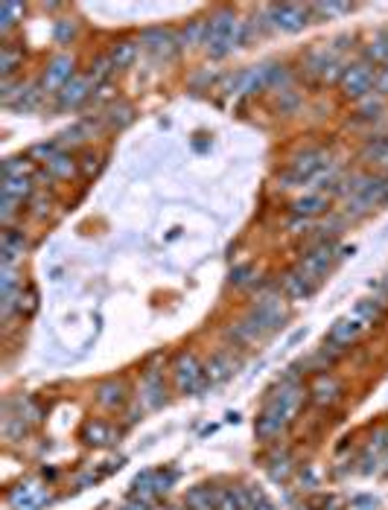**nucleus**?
Listing matches in <instances>:
<instances>
[{"mask_svg":"<svg viewBox=\"0 0 388 510\" xmlns=\"http://www.w3.org/2000/svg\"><path fill=\"white\" fill-rule=\"evenodd\" d=\"M245 38V21L237 18L233 9H219L216 15L207 18V41L204 47L213 59H222L228 55L237 44H242Z\"/></svg>","mask_w":388,"mask_h":510,"instance_id":"1","label":"nucleus"},{"mask_svg":"<svg viewBox=\"0 0 388 510\" xmlns=\"http://www.w3.org/2000/svg\"><path fill=\"white\" fill-rule=\"evenodd\" d=\"M245 321L260 333V338H266L277 327H283V321H286V304H283V297L281 294H263V297H257V304L252 306V313H248Z\"/></svg>","mask_w":388,"mask_h":510,"instance_id":"2","label":"nucleus"},{"mask_svg":"<svg viewBox=\"0 0 388 510\" xmlns=\"http://www.w3.org/2000/svg\"><path fill=\"white\" fill-rule=\"evenodd\" d=\"M173 379H175V388L182 391V394H199L207 385L204 364H199V359L193 356V353H178V356H175V362H173Z\"/></svg>","mask_w":388,"mask_h":510,"instance_id":"3","label":"nucleus"},{"mask_svg":"<svg viewBox=\"0 0 388 510\" xmlns=\"http://www.w3.org/2000/svg\"><path fill=\"white\" fill-rule=\"evenodd\" d=\"M373 76H377V70H373L368 62H356V64H348L342 73V94L348 99H365L371 96L373 91Z\"/></svg>","mask_w":388,"mask_h":510,"instance_id":"4","label":"nucleus"},{"mask_svg":"<svg viewBox=\"0 0 388 510\" xmlns=\"http://www.w3.org/2000/svg\"><path fill=\"white\" fill-rule=\"evenodd\" d=\"M141 44H143V50L155 55V59H173L178 47H182V38L173 30H164V26H146L141 33Z\"/></svg>","mask_w":388,"mask_h":510,"instance_id":"5","label":"nucleus"},{"mask_svg":"<svg viewBox=\"0 0 388 510\" xmlns=\"http://www.w3.org/2000/svg\"><path fill=\"white\" fill-rule=\"evenodd\" d=\"M269 21L274 30H283V33H298L307 26V18H310V6H298V3H281V6H269Z\"/></svg>","mask_w":388,"mask_h":510,"instance_id":"6","label":"nucleus"},{"mask_svg":"<svg viewBox=\"0 0 388 510\" xmlns=\"http://www.w3.org/2000/svg\"><path fill=\"white\" fill-rule=\"evenodd\" d=\"M73 76H76L73 55H55V59L47 64L44 76H41V91H55V94H59Z\"/></svg>","mask_w":388,"mask_h":510,"instance_id":"7","label":"nucleus"},{"mask_svg":"<svg viewBox=\"0 0 388 510\" xmlns=\"http://www.w3.org/2000/svg\"><path fill=\"white\" fill-rule=\"evenodd\" d=\"M166 403V388H164V373L158 367H146V373L141 379V405L146 412H155Z\"/></svg>","mask_w":388,"mask_h":510,"instance_id":"8","label":"nucleus"},{"mask_svg":"<svg viewBox=\"0 0 388 510\" xmlns=\"http://www.w3.org/2000/svg\"><path fill=\"white\" fill-rule=\"evenodd\" d=\"M368 333V327L359 318H353V315H344V318H339L336 324L330 327V333H327V342L330 344H336V347H351V344H356L359 338H362Z\"/></svg>","mask_w":388,"mask_h":510,"instance_id":"9","label":"nucleus"},{"mask_svg":"<svg viewBox=\"0 0 388 510\" xmlns=\"http://www.w3.org/2000/svg\"><path fill=\"white\" fill-rule=\"evenodd\" d=\"M50 502V495L41 490V481H26V484H18L9 493V507L12 510H38Z\"/></svg>","mask_w":388,"mask_h":510,"instance_id":"10","label":"nucleus"},{"mask_svg":"<svg viewBox=\"0 0 388 510\" xmlns=\"http://www.w3.org/2000/svg\"><path fill=\"white\" fill-rule=\"evenodd\" d=\"M318 283H321V280L310 277V274L298 265V268H292V272L283 274V294L292 297V301H307V297H312V292L318 289Z\"/></svg>","mask_w":388,"mask_h":510,"instance_id":"11","label":"nucleus"},{"mask_svg":"<svg viewBox=\"0 0 388 510\" xmlns=\"http://www.w3.org/2000/svg\"><path fill=\"white\" fill-rule=\"evenodd\" d=\"M298 265H301V268H303V272H307L310 277L321 280V277L330 272V265H333V248H330L327 243L315 245V248H310L307 254H303Z\"/></svg>","mask_w":388,"mask_h":510,"instance_id":"12","label":"nucleus"},{"mask_svg":"<svg viewBox=\"0 0 388 510\" xmlns=\"http://www.w3.org/2000/svg\"><path fill=\"white\" fill-rule=\"evenodd\" d=\"M91 88H94V82L88 79V73H85V76H73V79L59 91V105H62V108H79V105L91 96Z\"/></svg>","mask_w":388,"mask_h":510,"instance_id":"13","label":"nucleus"},{"mask_svg":"<svg viewBox=\"0 0 388 510\" xmlns=\"http://www.w3.org/2000/svg\"><path fill=\"white\" fill-rule=\"evenodd\" d=\"M96 403L105 412H117V408L126 405V385L120 379H108V382H100L96 385Z\"/></svg>","mask_w":388,"mask_h":510,"instance_id":"14","label":"nucleus"},{"mask_svg":"<svg viewBox=\"0 0 388 510\" xmlns=\"http://www.w3.org/2000/svg\"><path fill=\"white\" fill-rule=\"evenodd\" d=\"M310 396H312L315 405H333V403H339V396H342V382H339L336 376H330V373L315 376L312 388H310Z\"/></svg>","mask_w":388,"mask_h":510,"instance_id":"15","label":"nucleus"},{"mask_svg":"<svg viewBox=\"0 0 388 510\" xmlns=\"http://www.w3.org/2000/svg\"><path fill=\"white\" fill-rule=\"evenodd\" d=\"M237 367H240V362L233 359L231 353H216V356L204 364V376H207V382H225L228 376L237 373Z\"/></svg>","mask_w":388,"mask_h":510,"instance_id":"16","label":"nucleus"},{"mask_svg":"<svg viewBox=\"0 0 388 510\" xmlns=\"http://www.w3.org/2000/svg\"><path fill=\"white\" fill-rule=\"evenodd\" d=\"M0 251H3V263L6 265H15V260L24 257V251H26V236L18 234V231H12V228H6L3 236H0Z\"/></svg>","mask_w":388,"mask_h":510,"instance_id":"17","label":"nucleus"},{"mask_svg":"<svg viewBox=\"0 0 388 510\" xmlns=\"http://www.w3.org/2000/svg\"><path fill=\"white\" fill-rule=\"evenodd\" d=\"M82 441L88 446H108V443H114V432L103 420H88L82 426Z\"/></svg>","mask_w":388,"mask_h":510,"instance_id":"18","label":"nucleus"},{"mask_svg":"<svg viewBox=\"0 0 388 510\" xmlns=\"http://www.w3.org/2000/svg\"><path fill=\"white\" fill-rule=\"evenodd\" d=\"M73 175H76V161H73L71 152H55L47 161V178L64 181V178H73Z\"/></svg>","mask_w":388,"mask_h":510,"instance_id":"19","label":"nucleus"},{"mask_svg":"<svg viewBox=\"0 0 388 510\" xmlns=\"http://www.w3.org/2000/svg\"><path fill=\"white\" fill-rule=\"evenodd\" d=\"M327 207H330V202H327V195H321V193H310V195L298 198V202L292 204L295 216H301V219H312L318 213H324Z\"/></svg>","mask_w":388,"mask_h":510,"instance_id":"20","label":"nucleus"},{"mask_svg":"<svg viewBox=\"0 0 388 510\" xmlns=\"http://www.w3.org/2000/svg\"><path fill=\"white\" fill-rule=\"evenodd\" d=\"M187 510H216V490L213 487H193L184 499Z\"/></svg>","mask_w":388,"mask_h":510,"instance_id":"21","label":"nucleus"},{"mask_svg":"<svg viewBox=\"0 0 388 510\" xmlns=\"http://www.w3.org/2000/svg\"><path fill=\"white\" fill-rule=\"evenodd\" d=\"M108 59H111V64H114V70L129 67L137 59V44H134V41H117V44L111 47Z\"/></svg>","mask_w":388,"mask_h":510,"instance_id":"22","label":"nucleus"},{"mask_svg":"<svg viewBox=\"0 0 388 510\" xmlns=\"http://www.w3.org/2000/svg\"><path fill=\"white\" fill-rule=\"evenodd\" d=\"M351 315H353V318H359V321H362L365 327L371 330L373 324H377V321L382 318V309L377 306V301H373V297H368V301H359V304L353 306V313H351Z\"/></svg>","mask_w":388,"mask_h":510,"instance_id":"23","label":"nucleus"},{"mask_svg":"<svg viewBox=\"0 0 388 510\" xmlns=\"http://www.w3.org/2000/svg\"><path fill=\"white\" fill-rule=\"evenodd\" d=\"M362 158L371 161V164L388 166V134H382V137H377V140H368L365 149H362Z\"/></svg>","mask_w":388,"mask_h":510,"instance_id":"24","label":"nucleus"},{"mask_svg":"<svg viewBox=\"0 0 388 510\" xmlns=\"http://www.w3.org/2000/svg\"><path fill=\"white\" fill-rule=\"evenodd\" d=\"M21 62H24V53L18 47H12V44L0 47V73H3V79H12V73L18 70Z\"/></svg>","mask_w":388,"mask_h":510,"instance_id":"25","label":"nucleus"},{"mask_svg":"<svg viewBox=\"0 0 388 510\" xmlns=\"http://www.w3.org/2000/svg\"><path fill=\"white\" fill-rule=\"evenodd\" d=\"M283 429H286V423L274 420V417H269V414H260L257 423H254V432H257L260 441H272V437H281Z\"/></svg>","mask_w":388,"mask_h":510,"instance_id":"26","label":"nucleus"},{"mask_svg":"<svg viewBox=\"0 0 388 510\" xmlns=\"http://www.w3.org/2000/svg\"><path fill=\"white\" fill-rule=\"evenodd\" d=\"M204 41H207V21H202V18L190 21L187 30L182 33V44L193 47V44H204Z\"/></svg>","mask_w":388,"mask_h":510,"instance_id":"27","label":"nucleus"},{"mask_svg":"<svg viewBox=\"0 0 388 510\" xmlns=\"http://www.w3.org/2000/svg\"><path fill=\"white\" fill-rule=\"evenodd\" d=\"M21 18H24V6L21 3H9V0H6V3H0V30H3V33H9Z\"/></svg>","mask_w":388,"mask_h":510,"instance_id":"28","label":"nucleus"},{"mask_svg":"<svg viewBox=\"0 0 388 510\" xmlns=\"http://www.w3.org/2000/svg\"><path fill=\"white\" fill-rule=\"evenodd\" d=\"M30 193H33V181L30 178H6V184H3V195L18 198V202L30 198Z\"/></svg>","mask_w":388,"mask_h":510,"instance_id":"29","label":"nucleus"},{"mask_svg":"<svg viewBox=\"0 0 388 510\" xmlns=\"http://www.w3.org/2000/svg\"><path fill=\"white\" fill-rule=\"evenodd\" d=\"M111 70H114V64H111V59H108V55H100V59H94V62H91L88 79H91L94 85H100V82H105V79L111 76Z\"/></svg>","mask_w":388,"mask_h":510,"instance_id":"30","label":"nucleus"},{"mask_svg":"<svg viewBox=\"0 0 388 510\" xmlns=\"http://www.w3.org/2000/svg\"><path fill=\"white\" fill-rule=\"evenodd\" d=\"M132 105H111V111H108V120H111V125H114V129H126V125L132 123Z\"/></svg>","mask_w":388,"mask_h":510,"instance_id":"31","label":"nucleus"},{"mask_svg":"<svg viewBox=\"0 0 388 510\" xmlns=\"http://www.w3.org/2000/svg\"><path fill=\"white\" fill-rule=\"evenodd\" d=\"M30 169H33V164L26 158H9L3 173H6V178H30Z\"/></svg>","mask_w":388,"mask_h":510,"instance_id":"32","label":"nucleus"},{"mask_svg":"<svg viewBox=\"0 0 388 510\" xmlns=\"http://www.w3.org/2000/svg\"><path fill=\"white\" fill-rule=\"evenodd\" d=\"M216 510H242V504L237 499V490L233 487L216 490Z\"/></svg>","mask_w":388,"mask_h":510,"instance_id":"33","label":"nucleus"},{"mask_svg":"<svg viewBox=\"0 0 388 510\" xmlns=\"http://www.w3.org/2000/svg\"><path fill=\"white\" fill-rule=\"evenodd\" d=\"M254 277H257V268H254L252 263L237 265V268L231 272V283H233V286H248V283H254Z\"/></svg>","mask_w":388,"mask_h":510,"instance_id":"34","label":"nucleus"},{"mask_svg":"<svg viewBox=\"0 0 388 510\" xmlns=\"http://www.w3.org/2000/svg\"><path fill=\"white\" fill-rule=\"evenodd\" d=\"M380 111H382V96H365V99H359V117H380Z\"/></svg>","mask_w":388,"mask_h":510,"instance_id":"35","label":"nucleus"},{"mask_svg":"<svg viewBox=\"0 0 388 510\" xmlns=\"http://www.w3.org/2000/svg\"><path fill=\"white\" fill-rule=\"evenodd\" d=\"M178 481V470H161V473H155V493L161 495V493H170L173 490V484Z\"/></svg>","mask_w":388,"mask_h":510,"instance_id":"36","label":"nucleus"},{"mask_svg":"<svg viewBox=\"0 0 388 510\" xmlns=\"http://www.w3.org/2000/svg\"><path fill=\"white\" fill-rule=\"evenodd\" d=\"M38 309V294L33 292V289H21V301H18V313H24V315H33Z\"/></svg>","mask_w":388,"mask_h":510,"instance_id":"37","label":"nucleus"},{"mask_svg":"<svg viewBox=\"0 0 388 510\" xmlns=\"http://www.w3.org/2000/svg\"><path fill=\"white\" fill-rule=\"evenodd\" d=\"M21 204H24V202H18V198L3 195V207H0V216H3V225H6V228L12 225V219H15V213H18Z\"/></svg>","mask_w":388,"mask_h":510,"instance_id":"38","label":"nucleus"},{"mask_svg":"<svg viewBox=\"0 0 388 510\" xmlns=\"http://www.w3.org/2000/svg\"><path fill=\"white\" fill-rule=\"evenodd\" d=\"M73 35H76L73 21H59V24H55V41H59V44H71Z\"/></svg>","mask_w":388,"mask_h":510,"instance_id":"39","label":"nucleus"},{"mask_svg":"<svg viewBox=\"0 0 388 510\" xmlns=\"http://www.w3.org/2000/svg\"><path fill=\"white\" fill-rule=\"evenodd\" d=\"M310 9L312 12H321V15H344V12H351L353 6L351 3H315Z\"/></svg>","mask_w":388,"mask_h":510,"instance_id":"40","label":"nucleus"},{"mask_svg":"<svg viewBox=\"0 0 388 510\" xmlns=\"http://www.w3.org/2000/svg\"><path fill=\"white\" fill-rule=\"evenodd\" d=\"M289 473H292V464H289V461H277V464H272V466H269L272 481H286V478H289Z\"/></svg>","mask_w":388,"mask_h":510,"instance_id":"41","label":"nucleus"},{"mask_svg":"<svg viewBox=\"0 0 388 510\" xmlns=\"http://www.w3.org/2000/svg\"><path fill=\"white\" fill-rule=\"evenodd\" d=\"M373 91H377V96H388V67L377 70V76H373Z\"/></svg>","mask_w":388,"mask_h":510,"instance_id":"42","label":"nucleus"},{"mask_svg":"<svg viewBox=\"0 0 388 510\" xmlns=\"http://www.w3.org/2000/svg\"><path fill=\"white\" fill-rule=\"evenodd\" d=\"M30 155H33V158H41V161L47 164V161L53 158V155H55V143H38V146H33V152H30Z\"/></svg>","mask_w":388,"mask_h":510,"instance_id":"43","label":"nucleus"},{"mask_svg":"<svg viewBox=\"0 0 388 510\" xmlns=\"http://www.w3.org/2000/svg\"><path fill=\"white\" fill-rule=\"evenodd\" d=\"M96 161H100L96 155H85V169H82V173H85V175H94L96 169H100V164H96Z\"/></svg>","mask_w":388,"mask_h":510,"instance_id":"44","label":"nucleus"},{"mask_svg":"<svg viewBox=\"0 0 388 510\" xmlns=\"http://www.w3.org/2000/svg\"><path fill=\"white\" fill-rule=\"evenodd\" d=\"M120 510H146V502H141V499H132V502H126Z\"/></svg>","mask_w":388,"mask_h":510,"instance_id":"45","label":"nucleus"},{"mask_svg":"<svg viewBox=\"0 0 388 510\" xmlns=\"http://www.w3.org/2000/svg\"><path fill=\"white\" fill-rule=\"evenodd\" d=\"M94 481H96L94 475H82V478H79V487H88V484H94Z\"/></svg>","mask_w":388,"mask_h":510,"instance_id":"46","label":"nucleus"},{"mask_svg":"<svg viewBox=\"0 0 388 510\" xmlns=\"http://www.w3.org/2000/svg\"><path fill=\"white\" fill-rule=\"evenodd\" d=\"M382 286H385V292H388V272H385V280H382Z\"/></svg>","mask_w":388,"mask_h":510,"instance_id":"47","label":"nucleus"},{"mask_svg":"<svg viewBox=\"0 0 388 510\" xmlns=\"http://www.w3.org/2000/svg\"><path fill=\"white\" fill-rule=\"evenodd\" d=\"M170 510H178V507H170Z\"/></svg>","mask_w":388,"mask_h":510,"instance_id":"48","label":"nucleus"}]
</instances>
